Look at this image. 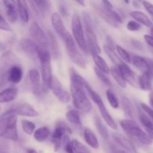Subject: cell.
<instances>
[{
	"instance_id": "f907efd6",
	"label": "cell",
	"mask_w": 153,
	"mask_h": 153,
	"mask_svg": "<svg viewBox=\"0 0 153 153\" xmlns=\"http://www.w3.org/2000/svg\"><path fill=\"white\" fill-rule=\"evenodd\" d=\"M111 152L112 153H128L126 152V151L123 150V149H118V148L116 147V146H112Z\"/></svg>"
},
{
	"instance_id": "d590c367",
	"label": "cell",
	"mask_w": 153,
	"mask_h": 153,
	"mask_svg": "<svg viewBox=\"0 0 153 153\" xmlns=\"http://www.w3.org/2000/svg\"><path fill=\"white\" fill-rule=\"evenodd\" d=\"M70 80H71V83L83 87L84 88H85L87 85H89L88 82L82 76H81L80 75L74 71L71 72V73H70Z\"/></svg>"
},
{
	"instance_id": "1f68e13d",
	"label": "cell",
	"mask_w": 153,
	"mask_h": 153,
	"mask_svg": "<svg viewBox=\"0 0 153 153\" xmlns=\"http://www.w3.org/2000/svg\"><path fill=\"white\" fill-rule=\"evenodd\" d=\"M95 125L97 127V129L98 130L99 133L101 135V137H102L104 140H108L109 138V134L107 128L105 127V126L104 125V123H102V121L100 120V118L99 117H96L95 118Z\"/></svg>"
},
{
	"instance_id": "603a6c76",
	"label": "cell",
	"mask_w": 153,
	"mask_h": 153,
	"mask_svg": "<svg viewBox=\"0 0 153 153\" xmlns=\"http://www.w3.org/2000/svg\"><path fill=\"white\" fill-rule=\"evenodd\" d=\"M84 138L85 142L93 149H98L100 146L98 139L94 133V131L90 128H86L84 130Z\"/></svg>"
},
{
	"instance_id": "7dc6e473",
	"label": "cell",
	"mask_w": 153,
	"mask_h": 153,
	"mask_svg": "<svg viewBox=\"0 0 153 153\" xmlns=\"http://www.w3.org/2000/svg\"><path fill=\"white\" fill-rule=\"evenodd\" d=\"M6 81H7V72L1 71L0 73V88H2L5 85Z\"/></svg>"
},
{
	"instance_id": "74e56055",
	"label": "cell",
	"mask_w": 153,
	"mask_h": 153,
	"mask_svg": "<svg viewBox=\"0 0 153 153\" xmlns=\"http://www.w3.org/2000/svg\"><path fill=\"white\" fill-rule=\"evenodd\" d=\"M106 97H107L108 101L109 104L113 108L117 109L119 108V100L117 97L116 94L113 92V91L108 89L106 91Z\"/></svg>"
},
{
	"instance_id": "e0dca14e",
	"label": "cell",
	"mask_w": 153,
	"mask_h": 153,
	"mask_svg": "<svg viewBox=\"0 0 153 153\" xmlns=\"http://www.w3.org/2000/svg\"><path fill=\"white\" fill-rule=\"evenodd\" d=\"M22 76H23V70L19 66H12L7 71V81L10 83H19L22 80Z\"/></svg>"
},
{
	"instance_id": "e575fe53",
	"label": "cell",
	"mask_w": 153,
	"mask_h": 153,
	"mask_svg": "<svg viewBox=\"0 0 153 153\" xmlns=\"http://www.w3.org/2000/svg\"><path fill=\"white\" fill-rule=\"evenodd\" d=\"M71 145L74 153H91V150L85 145L76 139L72 140Z\"/></svg>"
},
{
	"instance_id": "52a82bcc",
	"label": "cell",
	"mask_w": 153,
	"mask_h": 153,
	"mask_svg": "<svg viewBox=\"0 0 153 153\" xmlns=\"http://www.w3.org/2000/svg\"><path fill=\"white\" fill-rule=\"evenodd\" d=\"M10 115H20L27 117H35L39 116V113L31 105L27 103H21L9 109L5 113H4V114H2V116L7 117Z\"/></svg>"
},
{
	"instance_id": "d6a6232c",
	"label": "cell",
	"mask_w": 153,
	"mask_h": 153,
	"mask_svg": "<svg viewBox=\"0 0 153 153\" xmlns=\"http://www.w3.org/2000/svg\"><path fill=\"white\" fill-rule=\"evenodd\" d=\"M138 117L140 123H142V125L146 128L147 131L153 132V121L152 120H151L146 114L140 111H139L138 112Z\"/></svg>"
},
{
	"instance_id": "9c48e42d",
	"label": "cell",
	"mask_w": 153,
	"mask_h": 153,
	"mask_svg": "<svg viewBox=\"0 0 153 153\" xmlns=\"http://www.w3.org/2000/svg\"><path fill=\"white\" fill-rule=\"evenodd\" d=\"M16 123H17V118L16 115L7 116V122H6L2 137L12 141H16L18 140Z\"/></svg>"
},
{
	"instance_id": "8992f818",
	"label": "cell",
	"mask_w": 153,
	"mask_h": 153,
	"mask_svg": "<svg viewBox=\"0 0 153 153\" xmlns=\"http://www.w3.org/2000/svg\"><path fill=\"white\" fill-rule=\"evenodd\" d=\"M72 32H73V39L75 42H76L78 46L85 54H88L89 50L87 46L85 31H84L80 16L76 13H73V17H72Z\"/></svg>"
},
{
	"instance_id": "680465c9",
	"label": "cell",
	"mask_w": 153,
	"mask_h": 153,
	"mask_svg": "<svg viewBox=\"0 0 153 153\" xmlns=\"http://www.w3.org/2000/svg\"><path fill=\"white\" fill-rule=\"evenodd\" d=\"M0 111H1V108H0Z\"/></svg>"
},
{
	"instance_id": "ab89813d",
	"label": "cell",
	"mask_w": 153,
	"mask_h": 153,
	"mask_svg": "<svg viewBox=\"0 0 153 153\" xmlns=\"http://www.w3.org/2000/svg\"><path fill=\"white\" fill-rule=\"evenodd\" d=\"M22 123V128L23 129L24 132L27 134H31L34 132L35 131V124L34 123L31 122L29 120H23L21 122Z\"/></svg>"
},
{
	"instance_id": "60d3db41",
	"label": "cell",
	"mask_w": 153,
	"mask_h": 153,
	"mask_svg": "<svg viewBox=\"0 0 153 153\" xmlns=\"http://www.w3.org/2000/svg\"><path fill=\"white\" fill-rule=\"evenodd\" d=\"M94 71H95L96 75L98 77V79L102 82L103 84H105L107 86H111V82L110 79H108L107 76L105 75V73H104L103 72H102L101 70H100L99 69H97V67L94 68Z\"/></svg>"
},
{
	"instance_id": "d4e9b609",
	"label": "cell",
	"mask_w": 153,
	"mask_h": 153,
	"mask_svg": "<svg viewBox=\"0 0 153 153\" xmlns=\"http://www.w3.org/2000/svg\"><path fill=\"white\" fill-rule=\"evenodd\" d=\"M130 15L132 18H134L136 21L141 23L142 25H145L146 27H152V23L148 16L145 14L143 12L139 11V10H134L130 13Z\"/></svg>"
},
{
	"instance_id": "f1b7e54d",
	"label": "cell",
	"mask_w": 153,
	"mask_h": 153,
	"mask_svg": "<svg viewBox=\"0 0 153 153\" xmlns=\"http://www.w3.org/2000/svg\"><path fill=\"white\" fill-rule=\"evenodd\" d=\"M92 57L97 69L101 70L105 74L110 73V68H109L108 65L101 56H100L99 55H96V54H92Z\"/></svg>"
},
{
	"instance_id": "816d5d0a",
	"label": "cell",
	"mask_w": 153,
	"mask_h": 153,
	"mask_svg": "<svg viewBox=\"0 0 153 153\" xmlns=\"http://www.w3.org/2000/svg\"><path fill=\"white\" fill-rule=\"evenodd\" d=\"M149 104H150L151 107L153 108V91L149 94Z\"/></svg>"
},
{
	"instance_id": "484cf974",
	"label": "cell",
	"mask_w": 153,
	"mask_h": 153,
	"mask_svg": "<svg viewBox=\"0 0 153 153\" xmlns=\"http://www.w3.org/2000/svg\"><path fill=\"white\" fill-rule=\"evenodd\" d=\"M103 49H104L105 52L107 54V55L108 56V58L111 60L112 62L114 64H116L117 66H119L123 61L120 58V57L118 56L117 53L115 51V48L114 46H112L111 44H106L104 45L103 46Z\"/></svg>"
},
{
	"instance_id": "f546056e",
	"label": "cell",
	"mask_w": 153,
	"mask_h": 153,
	"mask_svg": "<svg viewBox=\"0 0 153 153\" xmlns=\"http://www.w3.org/2000/svg\"><path fill=\"white\" fill-rule=\"evenodd\" d=\"M49 133H50V131L47 127H40L34 131V138L38 142H43L49 137Z\"/></svg>"
},
{
	"instance_id": "ac0fdd59",
	"label": "cell",
	"mask_w": 153,
	"mask_h": 153,
	"mask_svg": "<svg viewBox=\"0 0 153 153\" xmlns=\"http://www.w3.org/2000/svg\"><path fill=\"white\" fill-rule=\"evenodd\" d=\"M132 64H134L136 68L138 69L142 73H152V69L149 64V61L143 57L138 56V55H134L131 59Z\"/></svg>"
},
{
	"instance_id": "91938a15",
	"label": "cell",
	"mask_w": 153,
	"mask_h": 153,
	"mask_svg": "<svg viewBox=\"0 0 153 153\" xmlns=\"http://www.w3.org/2000/svg\"><path fill=\"white\" fill-rule=\"evenodd\" d=\"M0 153H3V152H0Z\"/></svg>"
},
{
	"instance_id": "cb8c5ba5",
	"label": "cell",
	"mask_w": 153,
	"mask_h": 153,
	"mask_svg": "<svg viewBox=\"0 0 153 153\" xmlns=\"http://www.w3.org/2000/svg\"><path fill=\"white\" fill-rule=\"evenodd\" d=\"M18 13L20 16L21 20L23 22H28L29 20V12L26 1H16Z\"/></svg>"
},
{
	"instance_id": "f35d334b",
	"label": "cell",
	"mask_w": 153,
	"mask_h": 153,
	"mask_svg": "<svg viewBox=\"0 0 153 153\" xmlns=\"http://www.w3.org/2000/svg\"><path fill=\"white\" fill-rule=\"evenodd\" d=\"M116 50H117V53L118 56L120 57V59H122V61H123L124 63L126 64V63L131 62V56H130L129 53H128L125 49H123L122 46L117 45Z\"/></svg>"
},
{
	"instance_id": "7a4b0ae2",
	"label": "cell",
	"mask_w": 153,
	"mask_h": 153,
	"mask_svg": "<svg viewBox=\"0 0 153 153\" xmlns=\"http://www.w3.org/2000/svg\"><path fill=\"white\" fill-rule=\"evenodd\" d=\"M120 126L129 137L138 140L142 144L151 145L152 143V140L149 134L143 131L133 120H123L120 121Z\"/></svg>"
},
{
	"instance_id": "f6af8a7d",
	"label": "cell",
	"mask_w": 153,
	"mask_h": 153,
	"mask_svg": "<svg viewBox=\"0 0 153 153\" xmlns=\"http://www.w3.org/2000/svg\"><path fill=\"white\" fill-rule=\"evenodd\" d=\"M140 106H141V108L143 109V111L146 112V113L147 114V116L149 117L150 119H152L153 121V109L152 108L148 106L147 105L145 104V103H141V104H140Z\"/></svg>"
},
{
	"instance_id": "2e32d148",
	"label": "cell",
	"mask_w": 153,
	"mask_h": 153,
	"mask_svg": "<svg viewBox=\"0 0 153 153\" xmlns=\"http://www.w3.org/2000/svg\"><path fill=\"white\" fill-rule=\"evenodd\" d=\"M19 46L22 50L26 54L29 55L30 56H34L37 55V49H38L39 46L31 39L25 38L22 39L19 42Z\"/></svg>"
},
{
	"instance_id": "5bb4252c",
	"label": "cell",
	"mask_w": 153,
	"mask_h": 153,
	"mask_svg": "<svg viewBox=\"0 0 153 153\" xmlns=\"http://www.w3.org/2000/svg\"><path fill=\"white\" fill-rule=\"evenodd\" d=\"M98 107L99 111L100 112V114H101L102 117L103 118L105 123H107V125L110 128H111L112 129L117 130V124L115 122V120H114V118L111 116V114H109L108 111L107 110V108H105L104 102H103L102 100L98 102L96 104Z\"/></svg>"
},
{
	"instance_id": "8fae6325",
	"label": "cell",
	"mask_w": 153,
	"mask_h": 153,
	"mask_svg": "<svg viewBox=\"0 0 153 153\" xmlns=\"http://www.w3.org/2000/svg\"><path fill=\"white\" fill-rule=\"evenodd\" d=\"M50 89L58 100L63 103H67L70 101V95L65 89H64L61 82L56 77H53L51 83Z\"/></svg>"
},
{
	"instance_id": "4dcf8cb0",
	"label": "cell",
	"mask_w": 153,
	"mask_h": 153,
	"mask_svg": "<svg viewBox=\"0 0 153 153\" xmlns=\"http://www.w3.org/2000/svg\"><path fill=\"white\" fill-rule=\"evenodd\" d=\"M66 117L70 123L75 126L81 125V117L79 111L76 109H72L66 114Z\"/></svg>"
},
{
	"instance_id": "83f0119b",
	"label": "cell",
	"mask_w": 153,
	"mask_h": 153,
	"mask_svg": "<svg viewBox=\"0 0 153 153\" xmlns=\"http://www.w3.org/2000/svg\"><path fill=\"white\" fill-rule=\"evenodd\" d=\"M121 102H122L125 114L128 117L131 118V120H133V118L134 117V108L131 102L127 97H123L121 98Z\"/></svg>"
},
{
	"instance_id": "f5cc1de1",
	"label": "cell",
	"mask_w": 153,
	"mask_h": 153,
	"mask_svg": "<svg viewBox=\"0 0 153 153\" xmlns=\"http://www.w3.org/2000/svg\"><path fill=\"white\" fill-rule=\"evenodd\" d=\"M26 153H37V152L34 149H28L26 150Z\"/></svg>"
},
{
	"instance_id": "d6986e66",
	"label": "cell",
	"mask_w": 153,
	"mask_h": 153,
	"mask_svg": "<svg viewBox=\"0 0 153 153\" xmlns=\"http://www.w3.org/2000/svg\"><path fill=\"white\" fill-rule=\"evenodd\" d=\"M6 9V15L8 20L11 22H14L17 20V4L16 1H3Z\"/></svg>"
},
{
	"instance_id": "b9f144b4",
	"label": "cell",
	"mask_w": 153,
	"mask_h": 153,
	"mask_svg": "<svg viewBox=\"0 0 153 153\" xmlns=\"http://www.w3.org/2000/svg\"><path fill=\"white\" fill-rule=\"evenodd\" d=\"M63 142H64V149H65L66 152L67 153H74V152H73V147H72L71 141H70V138H69V137L67 134H66V135L64 137Z\"/></svg>"
},
{
	"instance_id": "44dd1931",
	"label": "cell",
	"mask_w": 153,
	"mask_h": 153,
	"mask_svg": "<svg viewBox=\"0 0 153 153\" xmlns=\"http://www.w3.org/2000/svg\"><path fill=\"white\" fill-rule=\"evenodd\" d=\"M137 84L141 90L145 91H149L152 90V73H143L141 76L138 78Z\"/></svg>"
},
{
	"instance_id": "6f0895ef",
	"label": "cell",
	"mask_w": 153,
	"mask_h": 153,
	"mask_svg": "<svg viewBox=\"0 0 153 153\" xmlns=\"http://www.w3.org/2000/svg\"><path fill=\"white\" fill-rule=\"evenodd\" d=\"M77 3H79V4H82V5L85 6V2H84V1H78Z\"/></svg>"
},
{
	"instance_id": "7bdbcfd3",
	"label": "cell",
	"mask_w": 153,
	"mask_h": 153,
	"mask_svg": "<svg viewBox=\"0 0 153 153\" xmlns=\"http://www.w3.org/2000/svg\"><path fill=\"white\" fill-rule=\"evenodd\" d=\"M126 28L130 31H137L140 28V25L136 21L130 20L127 23Z\"/></svg>"
},
{
	"instance_id": "5b68a950",
	"label": "cell",
	"mask_w": 153,
	"mask_h": 153,
	"mask_svg": "<svg viewBox=\"0 0 153 153\" xmlns=\"http://www.w3.org/2000/svg\"><path fill=\"white\" fill-rule=\"evenodd\" d=\"M63 40L65 43L66 51H67L70 59L74 64L79 66V67L85 68L86 67V61H85L82 54L80 52V51L76 47V42H75L73 36L67 31V33L63 38Z\"/></svg>"
},
{
	"instance_id": "4fadbf2b",
	"label": "cell",
	"mask_w": 153,
	"mask_h": 153,
	"mask_svg": "<svg viewBox=\"0 0 153 153\" xmlns=\"http://www.w3.org/2000/svg\"><path fill=\"white\" fill-rule=\"evenodd\" d=\"M118 70L120 71L121 76H123L126 82H128V84L134 87L136 86V85L137 84V78H136V76L133 70L128 67V64L122 62L118 66Z\"/></svg>"
},
{
	"instance_id": "681fc988",
	"label": "cell",
	"mask_w": 153,
	"mask_h": 153,
	"mask_svg": "<svg viewBox=\"0 0 153 153\" xmlns=\"http://www.w3.org/2000/svg\"><path fill=\"white\" fill-rule=\"evenodd\" d=\"M144 40L149 46H150L151 47L153 48V37H151V36L149 35V34H145Z\"/></svg>"
},
{
	"instance_id": "4316f807",
	"label": "cell",
	"mask_w": 153,
	"mask_h": 153,
	"mask_svg": "<svg viewBox=\"0 0 153 153\" xmlns=\"http://www.w3.org/2000/svg\"><path fill=\"white\" fill-rule=\"evenodd\" d=\"M47 38L48 41H49V46L50 47L52 57L56 59V58H58L59 57L60 55L59 46L58 45V42H57L56 39L54 37L53 34H52V33H51L49 31H48Z\"/></svg>"
},
{
	"instance_id": "ffe728a7",
	"label": "cell",
	"mask_w": 153,
	"mask_h": 153,
	"mask_svg": "<svg viewBox=\"0 0 153 153\" xmlns=\"http://www.w3.org/2000/svg\"><path fill=\"white\" fill-rule=\"evenodd\" d=\"M28 77H29L30 82L32 85V88L34 91V94H39L43 92L42 89V85L40 83V76L38 70L36 69H31L28 73Z\"/></svg>"
},
{
	"instance_id": "277c9868",
	"label": "cell",
	"mask_w": 153,
	"mask_h": 153,
	"mask_svg": "<svg viewBox=\"0 0 153 153\" xmlns=\"http://www.w3.org/2000/svg\"><path fill=\"white\" fill-rule=\"evenodd\" d=\"M83 16L85 29V34L86 36L85 40H86V43L88 50L91 52V55L92 54L99 55L101 52V49H100V46L99 45L96 33L94 31V28H93L92 21H91V16H89V14L86 13H84Z\"/></svg>"
},
{
	"instance_id": "8d00e7d4",
	"label": "cell",
	"mask_w": 153,
	"mask_h": 153,
	"mask_svg": "<svg viewBox=\"0 0 153 153\" xmlns=\"http://www.w3.org/2000/svg\"><path fill=\"white\" fill-rule=\"evenodd\" d=\"M110 72L111 73L112 76H113V78L114 79V80L116 81L117 83L118 84V85H119L120 88H125L126 87V82L124 80L123 76H121L120 73V71L118 70V69L115 68V67H112L110 70Z\"/></svg>"
},
{
	"instance_id": "9a60e30c",
	"label": "cell",
	"mask_w": 153,
	"mask_h": 153,
	"mask_svg": "<svg viewBox=\"0 0 153 153\" xmlns=\"http://www.w3.org/2000/svg\"><path fill=\"white\" fill-rule=\"evenodd\" d=\"M51 22H52V27H53L54 30L55 31V32H56L61 38H64L65 34L67 33V29H66L65 26H64L62 18L61 17L59 13H54L52 15Z\"/></svg>"
},
{
	"instance_id": "30bf717a",
	"label": "cell",
	"mask_w": 153,
	"mask_h": 153,
	"mask_svg": "<svg viewBox=\"0 0 153 153\" xmlns=\"http://www.w3.org/2000/svg\"><path fill=\"white\" fill-rule=\"evenodd\" d=\"M67 132L70 133L71 130L69 128V127L64 123H58L55 127V130H54L53 133H52V140L54 145L55 151H58L60 149L63 139H64V136L67 134Z\"/></svg>"
},
{
	"instance_id": "6da1fadb",
	"label": "cell",
	"mask_w": 153,
	"mask_h": 153,
	"mask_svg": "<svg viewBox=\"0 0 153 153\" xmlns=\"http://www.w3.org/2000/svg\"><path fill=\"white\" fill-rule=\"evenodd\" d=\"M37 56L39 58L41 66L42 90L43 92L46 93L50 89L53 76L51 66V54L48 49L39 46L37 52Z\"/></svg>"
},
{
	"instance_id": "11a10c76",
	"label": "cell",
	"mask_w": 153,
	"mask_h": 153,
	"mask_svg": "<svg viewBox=\"0 0 153 153\" xmlns=\"http://www.w3.org/2000/svg\"><path fill=\"white\" fill-rule=\"evenodd\" d=\"M148 134H149V137H151L152 140H153V132H151V131H148Z\"/></svg>"
},
{
	"instance_id": "ba28073f",
	"label": "cell",
	"mask_w": 153,
	"mask_h": 153,
	"mask_svg": "<svg viewBox=\"0 0 153 153\" xmlns=\"http://www.w3.org/2000/svg\"><path fill=\"white\" fill-rule=\"evenodd\" d=\"M30 35L33 38V40L40 47L47 49L49 47V41H48L47 35L45 34L41 27L37 23L33 22L29 28Z\"/></svg>"
},
{
	"instance_id": "bcb514c9",
	"label": "cell",
	"mask_w": 153,
	"mask_h": 153,
	"mask_svg": "<svg viewBox=\"0 0 153 153\" xmlns=\"http://www.w3.org/2000/svg\"><path fill=\"white\" fill-rule=\"evenodd\" d=\"M6 122H7V117L1 116L0 117V137H2L3 132L5 128Z\"/></svg>"
},
{
	"instance_id": "836d02e7",
	"label": "cell",
	"mask_w": 153,
	"mask_h": 153,
	"mask_svg": "<svg viewBox=\"0 0 153 153\" xmlns=\"http://www.w3.org/2000/svg\"><path fill=\"white\" fill-rule=\"evenodd\" d=\"M34 4H35L37 10H39L40 14L44 16L46 13L49 11L50 7V1H31Z\"/></svg>"
},
{
	"instance_id": "9f6ffc18",
	"label": "cell",
	"mask_w": 153,
	"mask_h": 153,
	"mask_svg": "<svg viewBox=\"0 0 153 153\" xmlns=\"http://www.w3.org/2000/svg\"><path fill=\"white\" fill-rule=\"evenodd\" d=\"M150 36L151 37H153V25L152 27H151V31H150Z\"/></svg>"
},
{
	"instance_id": "ee69618b",
	"label": "cell",
	"mask_w": 153,
	"mask_h": 153,
	"mask_svg": "<svg viewBox=\"0 0 153 153\" xmlns=\"http://www.w3.org/2000/svg\"><path fill=\"white\" fill-rule=\"evenodd\" d=\"M0 29L3 30V31H11V28H10V26L9 25V24L7 23L6 19L1 16V13H0Z\"/></svg>"
},
{
	"instance_id": "3957f363",
	"label": "cell",
	"mask_w": 153,
	"mask_h": 153,
	"mask_svg": "<svg viewBox=\"0 0 153 153\" xmlns=\"http://www.w3.org/2000/svg\"><path fill=\"white\" fill-rule=\"evenodd\" d=\"M70 91H71L73 105L75 106L76 110H79L85 114L89 113L92 109V105L88 100V97L84 91L83 87L71 83Z\"/></svg>"
},
{
	"instance_id": "c3c4849f",
	"label": "cell",
	"mask_w": 153,
	"mask_h": 153,
	"mask_svg": "<svg viewBox=\"0 0 153 153\" xmlns=\"http://www.w3.org/2000/svg\"><path fill=\"white\" fill-rule=\"evenodd\" d=\"M142 4H143V5L144 6L146 10L149 12V14L152 15L153 17V4H151L150 2H149V1H143Z\"/></svg>"
},
{
	"instance_id": "7c38bea8",
	"label": "cell",
	"mask_w": 153,
	"mask_h": 153,
	"mask_svg": "<svg viewBox=\"0 0 153 153\" xmlns=\"http://www.w3.org/2000/svg\"><path fill=\"white\" fill-rule=\"evenodd\" d=\"M112 139L119 146H120L123 150L128 153H138L134 145L131 143V140L126 137L118 132L112 133Z\"/></svg>"
},
{
	"instance_id": "db71d44e",
	"label": "cell",
	"mask_w": 153,
	"mask_h": 153,
	"mask_svg": "<svg viewBox=\"0 0 153 153\" xmlns=\"http://www.w3.org/2000/svg\"><path fill=\"white\" fill-rule=\"evenodd\" d=\"M148 61H149V64L151 66V69H152V70L153 71V59H148Z\"/></svg>"
},
{
	"instance_id": "7402d4cb",
	"label": "cell",
	"mask_w": 153,
	"mask_h": 153,
	"mask_svg": "<svg viewBox=\"0 0 153 153\" xmlns=\"http://www.w3.org/2000/svg\"><path fill=\"white\" fill-rule=\"evenodd\" d=\"M17 89L16 88H9L0 92V103H7L12 102L16 98Z\"/></svg>"
}]
</instances>
